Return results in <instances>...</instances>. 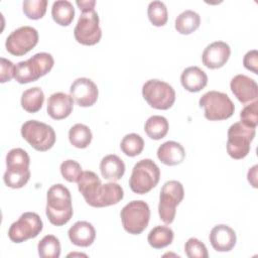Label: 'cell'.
<instances>
[{
    "mask_svg": "<svg viewBox=\"0 0 258 258\" xmlns=\"http://www.w3.org/2000/svg\"><path fill=\"white\" fill-rule=\"evenodd\" d=\"M71 242L79 247H89L96 238V230L93 225L87 221L76 222L68 232Z\"/></svg>",
    "mask_w": 258,
    "mask_h": 258,
    "instance_id": "obj_20",
    "label": "cell"
},
{
    "mask_svg": "<svg viewBox=\"0 0 258 258\" xmlns=\"http://www.w3.org/2000/svg\"><path fill=\"white\" fill-rule=\"evenodd\" d=\"M231 48L224 41H215L209 44L203 51L202 61L209 69L222 68L229 59Z\"/></svg>",
    "mask_w": 258,
    "mask_h": 258,
    "instance_id": "obj_16",
    "label": "cell"
},
{
    "mask_svg": "<svg viewBox=\"0 0 258 258\" xmlns=\"http://www.w3.org/2000/svg\"><path fill=\"white\" fill-rule=\"evenodd\" d=\"M23 12L33 20L40 19L44 16L47 7V0H25L22 3Z\"/></svg>",
    "mask_w": 258,
    "mask_h": 258,
    "instance_id": "obj_34",
    "label": "cell"
},
{
    "mask_svg": "<svg viewBox=\"0 0 258 258\" xmlns=\"http://www.w3.org/2000/svg\"><path fill=\"white\" fill-rule=\"evenodd\" d=\"M21 106L28 113L39 111L44 102L43 91L39 87H33L25 90L21 95Z\"/></svg>",
    "mask_w": 258,
    "mask_h": 258,
    "instance_id": "obj_26",
    "label": "cell"
},
{
    "mask_svg": "<svg viewBox=\"0 0 258 258\" xmlns=\"http://www.w3.org/2000/svg\"><path fill=\"white\" fill-rule=\"evenodd\" d=\"M244 67L253 72L254 74H258V51L256 49L249 50L243 58Z\"/></svg>",
    "mask_w": 258,
    "mask_h": 258,
    "instance_id": "obj_39",
    "label": "cell"
},
{
    "mask_svg": "<svg viewBox=\"0 0 258 258\" xmlns=\"http://www.w3.org/2000/svg\"><path fill=\"white\" fill-rule=\"evenodd\" d=\"M124 197V190L120 184L111 181L102 184L99 188L91 207L94 208H104L112 205H116Z\"/></svg>",
    "mask_w": 258,
    "mask_h": 258,
    "instance_id": "obj_19",
    "label": "cell"
},
{
    "mask_svg": "<svg viewBox=\"0 0 258 258\" xmlns=\"http://www.w3.org/2000/svg\"><path fill=\"white\" fill-rule=\"evenodd\" d=\"M120 148L127 156L134 157L142 152L144 148V140L140 135L130 133L123 137L120 143Z\"/></svg>",
    "mask_w": 258,
    "mask_h": 258,
    "instance_id": "obj_32",
    "label": "cell"
},
{
    "mask_svg": "<svg viewBox=\"0 0 258 258\" xmlns=\"http://www.w3.org/2000/svg\"><path fill=\"white\" fill-rule=\"evenodd\" d=\"M184 252L188 258H208L206 245L197 238H189L184 245Z\"/></svg>",
    "mask_w": 258,
    "mask_h": 258,
    "instance_id": "obj_36",
    "label": "cell"
},
{
    "mask_svg": "<svg viewBox=\"0 0 258 258\" xmlns=\"http://www.w3.org/2000/svg\"><path fill=\"white\" fill-rule=\"evenodd\" d=\"M174 233L167 226H156L148 234L147 241L154 249H161L170 245L173 241Z\"/></svg>",
    "mask_w": 258,
    "mask_h": 258,
    "instance_id": "obj_29",
    "label": "cell"
},
{
    "mask_svg": "<svg viewBox=\"0 0 258 258\" xmlns=\"http://www.w3.org/2000/svg\"><path fill=\"white\" fill-rule=\"evenodd\" d=\"M100 171L105 179L116 181L121 179V177L124 175L125 164L119 156L109 154L102 158L100 162Z\"/></svg>",
    "mask_w": 258,
    "mask_h": 258,
    "instance_id": "obj_24",
    "label": "cell"
},
{
    "mask_svg": "<svg viewBox=\"0 0 258 258\" xmlns=\"http://www.w3.org/2000/svg\"><path fill=\"white\" fill-rule=\"evenodd\" d=\"M159 179V167L153 160L145 158L134 165L129 179V185L133 192L144 195L155 187Z\"/></svg>",
    "mask_w": 258,
    "mask_h": 258,
    "instance_id": "obj_4",
    "label": "cell"
},
{
    "mask_svg": "<svg viewBox=\"0 0 258 258\" xmlns=\"http://www.w3.org/2000/svg\"><path fill=\"white\" fill-rule=\"evenodd\" d=\"M82 172V166L76 160L68 159L60 164V173L62 177L70 182H77Z\"/></svg>",
    "mask_w": 258,
    "mask_h": 258,
    "instance_id": "obj_35",
    "label": "cell"
},
{
    "mask_svg": "<svg viewBox=\"0 0 258 258\" xmlns=\"http://www.w3.org/2000/svg\"><path fill=\"white\" fill-rule=\"evenodd\" d=\"M147 15L151 24L157 27L165 25L168 19L167 8L165 4L158 0L149 3L147 8Z\"/></svg>",
    "mask_w": 258,
    "mask_h": 258,
    "instance_id": "obj_33",
    "label": "cell"
},
{
    "mask_svg": "<svg viewBox=\"0 0 258 258\" xmlns=\"http://www.w3.org/2000/svg\"><path fill=\"white\" fill-rule=\"evenodd\" d=\"M184 197L182 184L177 180L166 181L161 187L159 195L158 214L160 220L169 225L173 222L176 213V206L180 204Z\"/></svg>",
    "mask_w": 258,
    "mask_h": 258,
    "instance_id": "obj_8",
    "label": "cell"
},
{
    "mask_svg": "<svg viewBox=\"0 0 258 258\" xmlns=\"http://www.w3.org/2000/svg\"><path fill=\"white\" fill-rule=\"evenodd\" d=\"M74 108V99L71 95L57 92L47 100V114L54 120H61L69 117Z\"/></svg>",
    "mask_w": 258,
    "mask_h": 258,
    "instance_id": "obj_18",
    "label": "cell"
},
{
    "mask_svg": "<svg viewBox=\"0 0 258 258\" xmlns=\"http://www.w3.org/2000/svg\"><path fill=\"white\" fill-rule=\"evenodd\" d=\"M180 83L182 87L188 92H200L207 86L208 76L199 67H188L181 73Z\"/></svg>",
    "mask_w": 258,
    "mask_h": 258,
    "instance_id": "obj_22",
    "label": "cell"
},
{
    "mask_svg": "<svg viewBox=\"0 0 258 258\" xmlns=\"http://www.w3.org/2000/svg\"><path fill=\"white\" fill-rule=\"evenodd\" d=\"M200 24V15L194 10H185L176 17L174 26L180 34H190L199 28Z\"/></svg>",
    "mask_w": 258,
    "mask_h": 258,
    "instance_id": "obj_27",
    "label": "cell"
},
{
    "mask_svg": "<svg viewBox=\"0 0 258 258\" xmlns=\"http://www.w3.org/2000/svg\"><path fill=\"white\" fill-rule=\"evenodd\" d=\"M230 88L235 97L244 105L254 102L258 97L257 83L245 75H237L230 82Z\"/></svg>",
    "mask_w": 258,
    "mask_h": 258,
    "instance_id": "obj_15",
    "label": "cell"
},
{
    "mask_svg": "<svg viewBox=\"0 0 258 258\" xmlns=\"http://www.w3.org/2000/svg\"><path fill=\"white\" fill-rule=\"evenodd\" d=\"M77 183L79 191L84 197L86 203L91 206L99 188L102 185L99 176L95 172L90 170L83 171Z\"/></svg>",
    "mask_w": 258,
    "mask_h": 258,
    "instance_id": "obj_23",
    "label": "cell"
},
{
    "mask_svg": "<svg viewBox=\"0 0 258 258\" xmlns=\"http://www.w3.org/2000/svg\"><path fill=\"white\" fill-rule=\"evenodd\" d=\"M53 57L47 52H38L15 66L14 79L19 84H28L45 76L52 69Z\"/></svg>",
    "mask_w": 258,
    "mask_h": 258,
    "instance_id": "obj_3",
    "label": "cell"
},
{
    "mask_svg": "<svg viewBox=\"0 0 258 258\" xmlns=\"http://www.w3.org/2000/svg\"><path fill=\"white\" fill-rule=\"evenodd\" d=\"M255 129L236 122L232 124L228 130L227 152L234 159H242L246 157L251 148V142L255 137Z\"/></svg>",
    "mask_w": 258,
    "mask_h": 258,
    "instance_id": "obj_7",
    "label": "cell"
},
{
    "mask_svg": "<svg viewBox=\"0 0 258 258\" xmlns=\"http://www.w3.org/2000/svg\"><path fill=\"white\" fill-rule=\"evenodd\" d=\"M43 223L40 217L33 212L23 213L19 219L12 223L8 230V237L14 243H22L35 238L42 231Z\"/></svg>",
    "mask_w": 258,
    "mask_h": 258,
    "instance_id": "obj_12",
    "label": "cell"
},
{
    "mask_svg": "<svg viewBox=\"0 0 258 258\" xmlns=\"http://www.w3.org/2000/svg\"><path fill=\"white\" fill-rule=\"evenodd\" d=\"M120 217L124 230L129 234L138 235L148 226L150 209L144 201H131L123 207Z\"/></svg>",
    "mask_w": 258,
    "mask_h": 258,
    "instance_id": "obj_6",
    "label": "cell"
},
{
    "mask_svg": "<svg viewBox=\"0 0 258 258\" xmlns=\"http://www.w3.org/2000/svg\"><path fill=\"white\" fill-rule=\"evenodd\" d=\"M200 107L205 109V117L210 121L226 120L230 118L235 111L234 103L225 93L210 91L204 94L200 101Z\"/></svg>",
    "mask_w": 258,
    "mask_h": 258,
    "instance_id": "obj_5",
    "label": "cell"
},
{
    "mask_svg": "<svg viewBox=\"0 0 258 258\" xmlns=\"http://www.w3.org/2000/svg\"><path fill=\"white\" fill-rule=\"evenodd\" d=\"M51 16L57 24L68 26L74 20L75 8L68 0H57L52 4Z\"/></svg>",
    "mask_w": 258,
    "mask_h": 258,
    "instance_id": "obj_25",
    "label": "cell"
},
{
    "mask_svg": "<svg viewBox=\"0 0 258 258\" xmlns=\"http://www.w3.org/2000/svg\"><path fill=\"white\" fill-rule=\"evenodd\" d=\"M93 135L90 128L85 124H75L69 131V140L77 148H86L90 145Z\"/></svg>",
    "mask_w": 258,
    "mask_h": 258,
    "instance_id": "obj_30",
    "label": "cell"
},
{
    "mask_svg": "<svg viewBox=\"0 0 258 258\" xmlns=\"http://www.w3.org/2000/svg\"><path fill=\"white\" fill-rule=\"evenodd\" d=\"M169 129L168 121L165 117L159 115H153L147 119L144 125V131L147 136L154 140L163 138Z\"/></svg>",
    "mask_w": 258,
    "mask_h": 258,
    "instance_id": "obj_28",
    "label": "cell"
},
{
    "mask_svg": "<svg viewBox=\"0 0 258 258\" xmlns=\"http://www.w3.org/2000/svg\"><path fill=\"white\" fill-rule=\"evenodd\" d=\"M142 96L150 107L158 110L169 109L175 101V91L172 86L156 79L144 83Z\"/></svg>",
    "mask_w": 258,
    "mask_h": 258,
    "instance_id": "obj_10",
    "label": "cell"
},
{
    "mask_svg": "<svg viewBox=\"0 0 258 258\" xmlns=\"http://www.w3.org/2000/svg\"><path fill=\"white\" fill-rule=\"evenodd\" d=\"M212 247L218 252L231 251L237 241L235 231L228 225H216L210 232L209 236Z\"/></svg>",
    "mask_w": 258,
    "mask_h": 258,
    "instance_id": "obj_17",
    "label": "cell"
},
{
    "mask_svg": "<svg viewBox=\"0 0 258 258\" xmlns=\"http://www.w3.org/2000/svg\"><path fill=\"white\" fill-rule=\"evenodd\" d=\"M21 135L37 151H47L55 142L53 128L37 120L26 121L21 126Z\"/></svg>",
    "mask_w": 258,
    "mask_h": 258,
    "instance_id": "obj_9",
    "label": "cell"
},
{
    "mask_svg": "<svg viewBox=\"0 0 258 258\" xmlns=\"http://www.w3.org/2000/svg\"><path fill=\"white\" fill-rule=\"evenodd\" d=\"M45 214L54 226H63L72 219L74 214L72 197L63 184L56 183L48 188Z\"/></svg>",
    "mask_w": 258,
    "mask_h": 258,
    "instance_id": "obj_1",
    "label": "cell"
},
{
    "mask_svg": "<svg viewBox=\"0 0 258 258\" xmlns=\"http://www.w3.org/2000/svg\"><path fill=\"white\" fill-rule=\"evenodd\" d=\"M76 4L79 6L80 10L83 11H87V10H91V9H95V5H96V1L95 0H77Z\"/></svg>",
    "mask_w": 258,
    "mask_h": 258,
    "instance_id": "obj_40",
    "label": "cell"
},
{
    "mask_svg": "<svg viewBox=\"0 0 258 258\" xmlns=\"http://www.w3.org/2000/svg\"><path fill=\"white\" fill-rule=\"evenodd\" d=\"M1 63H0V82L6 83L9 82L12 78H14V74H15V66L13 64L12 61H10L9 59H6L4 57H1L0 59Z\"/></svg>",
    "mask_w": 258,
    "mask_h": 258,
    "instance_id": "obj_38",
    "label": "cell"
},
{
    "mask_svg": "<svg viewBox=\"0 0 258 258\" xmlns=\"http://www.w3.org/2000/svg\"><path fill=\"white\" fill-rule=\"evenodd\" d=\"M37 250L41 258H58L60 255L59 240L53 235H46L39 241Z\"/></svg>",
    "mask_w": 258,
    "mask_h": 258,
    "instance_id": "obj_31",
    "label": "cell"
},
{
    "mask_svg": "<svg viewBox=\"0 0 258 258\" xmlns=\"http://www.w3.org/2000/svg\"><path fill=\"white\" fill-rule=\"evenodd\" d=\"M38 42V32L32 26H21L13 30L5 41L7 51L15 56H21L31 50Z\"/></svg>",
    "mask_w": 258,
    "mask_h": 258,
    "instance_id": "obj_13",
    "label": "cell"
},
{
    "mask_svg": "<svg viewBox=\"0 0 258 258\" xmlns=\"http://www.w3.org/2000/svg\"><path fill=\"white\" fill-rule=\"evenodd\" d=\"M30 158L22 148H13L6 155V171L4 172V182L11 188L23 187L30 178L29 170Z\"/></svg>",
    "mask_w": 258,
    "mask_h": 258,
    "instance_id": "obj_2",
    "label": "cell"
},
{
    "mask_svg": "<svg viewBox=\"0 0 258 258\" xmlns=\"http://www.w3.org/2000/svg\"><path fill=\"white\" fill-rule=\"evenodd\" d=\"M157 157L163 164L173 166L180 164L184 160L185 151L180 143L166 141L158 147Z\"/></svg>",
    "mask_w": 258,
    "mask_h": 258,
    "instance_id": "obj_21",
    "label": "cell"
},
{
    "mask_svg": "<svg viewBox=\"0 0 258 258\" xmlns=\"http://www.w3.org/2000/svg\"><path fill=\"white\" fill-rule=\"evenodd\" d=\"M99 15L95 9L83 11L74 29L76 40L84 45H94L102 37Z\"/></svg>",
    "mask_w": 258,
    "mask_h": 258,
    "instance_id": "obj_11",
    "label": "cell"
},
{
    "mask_svg": "<svg viewBox=\"0 0 258 258\" xmlns=\"http://www.w3.org/2000/svg\"><path fill=\"white\" fill-rule=\"evenodd\" d=\"M70 95L79 106L90 107L97 102L99 90L92 80L79 78L71 85Z\"/></svg>",
    "mask_w": 258,
    "mask_h": 258,
    "instance_id": "obj_14",
    "label": "cell"
},
{
    "mask_svg": "<svg viewBox=\"0 0 258 258\" xmlns=\"http://www.w3.org/2000/svg\"><path fill=\"white\" fill-rule=\"evenodd\" d=\"M257 165H254L253 167H251L248 171L247 177H248V181L251 183V185L253 187H257Z\"/></svg>",
    "mask_w": 258,
    "mask_h": 258,
    "instance_id": "obj_41",
    "label": "cell"
},
{
    "mask_svg": "<svg viewBox=\"0 0 258 258\" xmlns=\"http://www.w3.org/2000/svg\"><path fill=\"white\" fill-rule=\"evenodd\" d=\"M241 122L245 125L256 128L258 125V102L257 100L246 105L240 113Z\"/></svg>",
    "mask_w": 258,
    "mask_h": 258,
    "instance_id": "obj_37",
    "label": "cell"
}]
</instances>
